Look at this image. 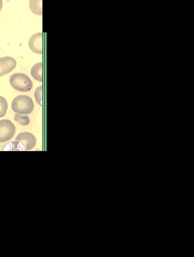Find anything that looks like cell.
Returning <instances> with one entry per match:
<instances>
[{"label":"cell","mask_w":194,"mask_h":257,"mask_svg":"<svg viewBox=\"0 0 194 257\" xmlns=\"http://www.w3.org/2000/svg\"><path fill=\"white\" fill-rule=\"evenodd\" d=\"M34 102L27 95L18 96L12 103V109L18 114H30L34 110Z\"/></svg>","instance_id":"obj_2"},{"label":"cell","mask_w":194,"mask_h":257,"mask_svg":"<svg viewBox=\"0 0 194 257\" xmlns=\"http://www.w3.org/2000/svg\"><path fill=\"white\" fill-rule=\"evenodd\" d=\"M35 97L37 103L40 106H43V87L41 86L37 88L35 92Z\"/></svg>","instance_id":"obj_11"},{"label":"cell","mask_w":194,"mask_h":257,"mask_svg":"<svg viewBox=\"0 0 194 257\" xmlns=\"http://www.w3.org/2000/svg\"><path fill=\"white\" fill-rule=\"evenodd\" d=\"M31 76L39 82L43 81V62L37 63L33 66L31 70Z\"/></svg>","instance_id":"obj_7"},{"label":"cell","mask_w":194,"mask_h":257,"mask_svg":"<svg viewBox=\"0 0 194 257\" xmlns=\"http://www.w3.org/2000/svg\"><path fill=\"white\" fill-rule=\"evenodd\" d=\"M3 2L2 1V0H0V11H2V9H3Z\"/></svg>","instance_id":"obj_12"},{"label":"cell","mask_w":194,"mask_h":257,"mask_svg":"<svg viewBox=\"0 0 194 257\" xmlns=\"http://www.w3.org/2000/svg\"><path fill=\"white\" fill-rule=\"evenodd\" d=\"M9 103L5 97L0 96V117H4L8 111Z\"/></svg>","instance_id":"obj_9"},{"label":"cell","mask_w":194,"mask_h":257,"mask_svg":"<svg viewBox=\"0 0 194 257\" xmlns=\"http://www.w3.org/2000/svg\"><path fill=\"white\" fill-rule=\"evenodd\" d=\"M15 120L23 125H27L30 123V118H29V116L25 115L18 114V113L15 115Z\"/></svg>","instance_id":"obj_10"},{"label":"cell","mask_w":194,"mask_h":257,"mask_svg":"<svg viewBox=\"0 0 194 257\" xmlns=\"http://www.w3.org/2000/svg\"><path fill=\"white\" fill-rule=\"evenodd\" d=\"M42 0H39V1H33V0H31V1L29 2V7H30L31 12L37 15H42Z\"/></svg>","instance_id":"obj_8"},{"label":"cell","mask_w":194,"mask_h":257,"mask_svg":"<svg viewBox=\"0 0 194 257\" xmlns=\"http://www.w3.org/2000/svg\"><path fill=\"white\" fill-rule=\"evenodd\" d=\"M37 144L36 137L29 133H22L16 138L15 141L10 145L12 146L11 150L27 152L32 150Z\"/></svg>","instance_id":"obj_1"},{"label":"cell","mask_w":194,"mask_h":257,"mask_svg":"<svg viewBox=\"0 0 194 257\" xmlns=\"http://www.w3.org/2000/svg\"><path fill=\"white\" fill-rule=\"evenodd\" d=\"M12 87L18 91L29 92L33 89V82L28 76L25 74L16 73L10 78Z\"/></svg>","instance_id":"obj_3"},{"label":"cell","mask_w":194,"mask_h":257,"mask_svg":"<svg viewBox=\"0 0 194 257\" xmlns=\"http://www.w3.org/2000/svg\"><path fill=\"white\" fill-rule=\"evenodd\" d=\"M16 126L9 119L0 120V143L7 142L13 138Z\"/></svg>","instance_id":"obj_4"},{"label":"cell","mask_w":194,"mask_h":257,"mask_svg":"<svg viewBox=\"0 0 194 257\" xmlns=\"http://www.w3.org/2000/svg\"><path fill=\"white\" fill-rule=\"evenodd\" d=\"M17 61L11 57H4L0 58V76L6 75L15 69Z\"/></svg>","instance_id":"obj_6"},{"label":"cell","mask_w":194,"mask_h":257,"mask_svg":"<svg viewBox=\"0 0 194 257\" xmlns=\"http://www.w3.org/2000/svg\"><path fill=\"white\" fill-rule=\"evenodd\" d=\"M29 46L33 52L37 54H43V34L36 33L29 39Z\"/></svg>","instance_id":"obj_5"}]
</instances>
